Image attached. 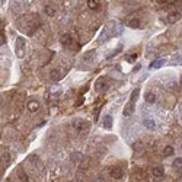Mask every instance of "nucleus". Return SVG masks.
<instances>
[{"mask_svg": "<svg viewBox=\"0 0 182 182\" xmlns=\"http://www.w3.org/2000/svg\"><path fill=\"white\" fill-rule=\"evenodd\" d=\"M134 112V102H128L125 107H124V117H130L131 114Z\"/></svg>", "mask_w": 182, "mask_h": 182, "instance_id": "obj_8", "label": "nucleus"}, {"mask_svg": "<svg viewBox=\"0 0 182 182\" xmlns=\"http://www.w3.org/2000/svg\"><path fill=\"white\" fill-rule=\"evenodd\" d=\"M140 69H141V67H140V64H137V66H136V67H134V73H136V71H138V70H140Z\"/></svg>", "mask_w": 182, "mask_h": 182, "instance_id": "obj_28", "label": "nucleus"}, {"mask_svg": "<svg viewBox=\"0 0 182 182\" xmlns=\"http://www.w3.org/2000/svg\"><path fill=\"white\" fill-rule=\"evenodd\" d=\"M136 58H137V54H131V55H128V57H127V61L133 63V61H134Z\"/></svg>", "mask_w": 182, "mask_h": 182, "instance_id": "obj_25", "label": "nucleus"}, {"mask_svg": "<svg viewBox=\"0 0 182 182\" xmlns=\"http://www.w3.org/2000/svg\"><path fill=\"white\" fill-rule=\"evenodd\" d=\"M109 173H111V176H112L114 179H121V178L124 176V170H122L121 167H112Z\"/></svg>", "mask_w": 182, "mask_h": 182, "instance_id": "obj_6", "label": "nucleus"}, {"mask_svg": "<svg viewBox=\"0 0 182 182\" xmlns=\"http://www.w3.org/2000/svg\"><path fill=\"white\" fill-rule=\"evenodd\" d=\"M95 87H96L98 92H101V90H107V89H108V80H107V77H99V79L96 80Z\"/></svg>", "mask_w": 182, "mask_h": 182, "instance_id": "obj_4", "label": "nucleus"}, {"mask_svg": "<svg viewBox=\"0 0 182 182\" xmlns=\"http://www.w3.org/2000/svg\"><path fill=\"white\" fill-rule=\"evenodd\" d=\"M60 41H61V44L64 45V47H67V48H73V50H79V45H76L74 42V39H73V37L70 35V34H63L61 35V38H60Z\"/></svg>", "mask_w": 182, "mask_h": 182, "instance_id": "obj_2", "label": "nucleus"}, {"mask_svg": "<svg viewBox=\"0 0 182 182\" xmlns=\"http://www.w3.org/2000/svg\"><path fill=\"white\" fill-rule=\"evenodd\" d=\"M50 77H51V80H53V82H60V80H61V73H60L57 69H55V70H51Z\"/></svg>", "mask_w": 182, "mask_h": 182, "instance_id": "obj_12", "label": "nucleus"}, {"mask_svg": "<svg viewBox=\"0 0 182 182\" xmlns=\"http://www.w3.org/2000/svg\"><path fill=\"white\" fill-rule=\"evenodd\" d=\"M39 109V102L38 101H29L28 102V111L29 112H37Z\"/></svg>", "mask_w": 182, "mask_h": 182, "instance_id": "obj_11", "label": "nucleus"}, {"mask_svg": "<svg viewBox=\"0 0 182 182\" xmlns=\"http://www.w3.org/2000/svg\"><path fill=\"white\" fill-rule=\"evenodd\" d=\"M152 173H153V176H154V178H163L165 170H163V167H162V166H154V167L152 169Z\"/></svg>", "mask_w": 182, "mask_h": 182, "instance_id": "obj_10", "label": "nucleus"}, {"mask_svg": "<svg viewBox=\"0 0 182 182\" xmlns=\"http://www.w3.org/2000/svg\"><path fill=\"white\" fill-rule=\"evenodd\" d=\"M163 154H165V156H172V154H173V147H172V146H166L165 150H163Z\"/></svg>", "mask_w": 182, "mask_h": 182, "instance_id": "obj_20", "label": "nucleus"}, {"mask_svg": "<svg viewBox=\"0 0 182 182\" xmlns=\"http://www.w3.org/2000/svg\"><path fill=\"white\" fill-rule=\"evenodd\" d=\"M144 99H146L147 104H154V102H156V95H154L153 92H146Z\"/></svg>", "mask_w": 182, "mask_h": 182, "instance_id": "obj_15", "label": "nucleus"}, {"mask_svg": "<svg viewBox=\"0 0 182 182\" xmlns=\"http://www.w3.org/2000/svg\"><path fill=\"white\" fill-rule=\"evenodd\" d=\"M181 19V13L179 12H170L169 15H167V22L169 24H175V22H178Z\"/></svg>", "mask_w": 182, "mask_h": 182, "instance_id": "obj_7", "label": "nucleus"}, {"mask_svg": "<svg viewBox=\"0 0 182 182\" xmlns=\"http://www.w3.org/2000/svg\"><path fill=\"white\" fill-rule=\"evenodd\" d=\"M181 149H182V143H181Z\"/></svg>", "mask_w": 182, "mask_h": 182, "instance_id": "obj_30", "label": "nucleus"}, {"mask_svg": "<svg viewBox=\"0 0 182 182\" xmlns=\"http://www.w3.org/2000/svg\"><path fill=\"white\" fill-rule=\"evenodd\" d=\"M134 179H136V182H149L146 173H144L141 169H137V170L134 172Z\"/></svg>", "mask_w": 182, "mask_h": 182, "instance_id": "obj_5", "label": "nucleus"}, {"mask_svg": "<svg viewBox=\"0 0 182 182\" xmlns=\"http://www.w3.org/2000/svg\"><path fill=\"white\" fill-rule=\"evenodd\" d=\"M112 115H105L104 117V127L107 128V130H109V128H112Z\"/></svg>", "mask_w": 182, "mask_h": 182, "instance_id": "obj_13", "label": "nucleus"}, {"mask_svg": "<svg viewBox=\"0 0 182 182\" xmlns=\"http://www.w3.org/2000/svg\"><path fill=\"white\" fill-rule=\"evenodd\" d=\"M111 35H112V34L108 31V28H104V31H102V34H101V37H99V42H105Z\"/></svg>", "mask_w": 182, "mask_h": 182, "instance_id": "obj_14", "label": "nucleus"}, {"mask_svg": "<svg viewBox=\"0 0 182 182\" xmlns=\"http://www.w3.org/2000/svg\"><path fill=\"white\" fill-rule=\"evenodd\" d=\"M73 128H74L79 134H84V133L89 131L90 125H89V122H87L86 120H83V118H77V120L73 121Z\"/></svg>", "mask_w": 182, "mask_h": 182, "instance_id": "obj_1", "label": "nucleus"}, {"mask_svg": "<svg viewBox=\"0 0 182 182\" xmlns=\"http://www.w3.org/2000/svg\"><path fill=\"white\" fill-rule=\"evenodd\" d=\"M45 13H47L48 16H54V15H55V9L51 8V6H47V8H45Z\"/></svg>", "mask_w": 182, "mask_h": 182, "instance_id": "obj_22", "label": "nucleus"}, {"mask_svg": "<svg viewBox=\"0 0 182 182\" xmlns=\"http://www.w3.org/2000/svg\"><path fill=\"white\" fill-rule=\"evenodd\" d=\"M166 63V60L165 58H159V60H154L152 64H150V69H159V67H162L163 64Z\"/></svg>", "mask_w": 182, "mask_h": 182, "instance_id": "obj_18", "label": "nucleus"}, {"mask_svg": "<svg viewBox=\"0 0 182 182\" xmlns=\"http://www.w3.org/2000/svg\"><path fill=\"white\" fill-rule=\"evenodd\" d=\"M173 166L175 167H182V157H176L173 160Z\"/></svg>", "mask_w": 182, "mask_h": 182, "instance_id": "obj_23", "label": "nucleus"}, {"mask_svg": "<svg viewBox=\"0 0 182 182\" xmlns=\"http://www.w3.org/2000/svg\"><path fill=\"white\" fill-rule=\"evenodd\" d=\"M16 55L19 58H22L25 55V39L22 37H19L16 39Z\"/></svg>", "mask_w": 182, "mask_h": 182, "instance_id": "obj_3", "label": "nucleus"}, {"mask_svg": "<svg viewBox=\"0 0 182 182\" xmlns=\"http://www.w3.org/2000/svg\"><path fill=\"white\" fill-rule=\"evenodd\" d=\"M18 179H19V182H28V176L21 170V172H18Z\"/></svg>", "mask_w": 182, "mask_h": 182, "instance_id": "obj_21", "label": "nucleus"}, {"mask_svg": "<svg viewBox=\"0 0 182 182\" xmlns=\"http://www.w3.org/2000/svg\"><path fill=\"white\" fill-rule=\"evenodd\" d=\"M181 84H182V77H181Z\"/></svg>", "mask_w": 182, "mask_h": 182, "instance_id": "obj_29", "label": "nucleus"}, {"mask_svg": "<svg viewBox=\"0 0 182 182\" xmlns=\"http://www.w3.org/2000/svg\"><path fill=\"white\" fill-rule=\"evenodd\" d=\"M99 0H87V6L89 9H92V10H98L99 9Z\"/></svg>", "mask_w": 182, "mask_h": 182, "instance_id": "obj_16", "label": "nucleus"}, {"mask_svg": "<svg viewBox=\"0 0 182 182\" xmlns=\"http://www.w3.org/2000/svg\"><path fill=\"white\" fill-rule=\"evenodd\" d=\"M138 95H140V89H134V90H133V93H131V96H130V102L137 101Z\"/></svg>", "mask_w": 182, "mask_h": 182, "instance_id": "obj_19", "label": "nucleus"}, {"mask_svg": "<svg viewBox=\"0 0 182 182\" xmlns=\"http://www.w3.org/2000/svg\"><path fill=\"white\" fill-rule=\"evenodd\" d=\"M93 54H95V51H89V53H86V55H84V61L92 60V58H93Z\"/></svg>", "mask_w": 182, "mask_h": 182, "instance_id": "obj_24", "label": "nucleus"}, {"mask_svg": "<svg viewBox=\"0 0 182 182\" xmlns=\"http://www.w3.org/2000/svg\"><path fill=\"white\" fill-rule=\"evenodd\" d=\"M5 42H6V37L3 34H0V45H3Z\"/></svg>", "mask_w": 182, "mask_h": 182, "instance_id": "obj_26", "label": "nucleus"}, {"mask_svg": "<svg viewBox=\"0 0 182 182\" xmlns=\"http://www.w3.org/2000/svg\"><path fill=\"white\" fill-rule=\"evenodd\" d=\"M143 125H144L147 130H154V128H156V122H154V120H152V118H144V120H143Z\"/></svg>", "mask_w": 182, "mask_h": 182, "instance_id": "obj_9", "label": "nucleus"}, {"mask_svg": "<svg viewBox=\"0 0 182 182\" xmlns=\"http://www.w3.org/2000/svg\"><path fill=\"white\" fill-rule=\"evenodd\" d=\"M128 26L130 28H141V21L138 18H134V19L128 21Z\"/></svg>", "mask_w": 182, "mask_h": 182, "instance_id": "obj_17", "label": "nucleus"}, {"mask_svg": "<svg viewBox=\"0 0 182 182\" xmlns=\"http://www.w3.org/2000/svg\"><path fill=\"white\" fill-rule=\"evenodd\" d=\"M156 3H159V5H166L167 0H156Z\"/></svg>", "mask_w": 182, "mask_h": 182, "instance_id": "obj_27", "label": "nucleus"}]
</instances>
